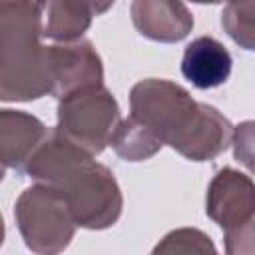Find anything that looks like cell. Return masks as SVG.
Here are the masks:
<instances>
[{
  "mask_svg": "<svg viewBox=\"0 0 255 255\" xmlns=\"http://www.w3.org/2000/svg\"><path fill=\"white\" fill-rule=\"evenodd\" d=\"M129 116L147 126L163 145L189 161L217 159L233 141L231 122L171 80L137 82L129 92Z\"/></svg>",
  "mask_w": 255,
  "mask_h": 255,
  "instance_id": "1",
  "label": "cell"
},
{
  "mask_svg": "<svg viewBox=\"0 0 255 255\" xmlns=\"http://www.w3.org/2000/svg\"><path fill=\"white\" fill-rule=\"evenodd\" d=\"M46 2L0 4V98L32 102L52 94L50 46L44 36Z\"/></svg>",
  "mask_w": 255,
  "mask_h": 255,
  "instance_id": "2",
  "label": "cell"
},
{
  "mask_svg": "<svg viewBox=\"0 0 255 255\" xmlns=\"http://www.w3.org/2000/svg\"><path fill=\"white\" fill-rule=\"evenodd\" d=\"M14 219L26 247L34 255H60L76 235V221L64 193L34 183L14 203Z\"/></svg>",
  "mask_w": 255,
  "mask_h": 255,
  "instance_id": "3",
  "label": "cell"
},
{
  "mask_svg": "<svg viewBox=\"0 0 255 255\" xmlns=\"http://www.w3.org/2000/svg\"><path fill=\"white\" fill-rule=\"evenodd\" d=\"M56 116V129L92 157L110 145L112 133L122 120L118 100L104 84L78 90L58 100Z\"/></svg>",
  "mask_w": 255,
  "mask_h": 255,
  "instance_id": "4",
  "label": "cell"
},
{
  "mask_svg": "<svg viewBox=\"0 0 255 255\" xmlns=\"http://www.w3.org/2000/svg\"><path fill=\"white\" fill-rule=\"evenodd\" d=\"M58 191L64 193L78 227L92 231L108 229L122 215V189L114 173L94 159L82 163Z\"/></svg>",
  "mask_w": 255,
  "mask_h": 255,
  "instance_id": "5",
  "label": "cell"
},
{
  "mask_svg": "<svg viewBox=\"0 0 255 255\" xmlns=\"http://www.w3.org/2000/svg\"><path fill=\"white\" fill-rule=\"evenodd\" d=\"M205 213L225 233L255 221V183L233 167H221L207 185Z\"/></svg>",
  "mask_w": 255,
  "mask_h": 255,
  "instance_id": "6",
  "label": "cell"
},
{
  "mask_svg": "<svg viewBox=\"0 0 255 255\" xmlns=\"http://www.w3.org/2000/svg\"><path fill=\"white\" fill-rule=\"evenodd\" d=\"M52 96L58 100L92 86L104 84L102 58L90 40L50 46Z\"/></svg>",
  "mask_w": 255,
  "mask_h": 255,
  "instance_id": "7",
  "label": "cell"
},
{
  "mask_svg": "<svg viewBox=\"0 0 255 255\" xmlns=\"http://www.w3.org/2000/svg\"><path fill=\"white\" fill-rule=\"evenodd\" d=\"M50 128L24 110H0V159L2 169L24 171L26 163L46 141Z\"/></svg>",
  "mask_w": 255,
  "mask_h": 255,
  "instance_id": "8",
  "label": "cell"
},
{
  "mask_svg": "<svg viewBox=\"0 0 255 255\" xmlns=\"http://www.w3.org/2000/svg\"><path fill=\"white\" fill-rule=\"evenodd\" d=\"M129 14L139 36L151 42L175 44L193 30V14L183 2L135 0L129 6Z\"/></svg>",
  "mask_w": 255,
  "mask_h": 255,
  "instance_id": "9",
  "label": "cell"
},
{
  "mask_svg": "<svg viewBox=\"0 0 255 255\" xmlns=\"http://www.w3.org/2000/svg\"><path fill=\"white\" fill-rule=\"evenodd\" d=\"M88 159H94V157L86 153L82 147H78L76 143H72L70 139H66L54 126L50 128L46 141L38 147V151L26 163L22 175L30 177L34 183L60 189L64 181Z\"/></svg>",
  "mask_w": 255,
  "mask_h": 255,
  "instance_id": "10",
  "label": "cell"
},
{
  "mask_svg": "<svg viewBox=\"0 0 255 255\" xmlns=\"http://www.w3.org/2000/svg\"><path fill=\"white\" fill-rule=\"evenodd\" d=\"M233 58L229 50L213 36H199L191 40L181 58V74L191 86L211 90L227 82Z\"/></svg>",
  "mask_w": 255,
  "mask_h": 255,
  "instance_id": "11",
  "label": "cell"
},
{
  "mask_svg": "<svg viewBox=\"0 0 255 255\" xmlns=\"http://www.w3.org/2000/svg\"><path fill=\"white\" fill-rule=\"evenodd\" d=\"M114 2L96 4V2H68L52 0L44 8V38L56 40L58 44H70L82 40L90 28L94 16L110 10Z\"/></svg>",
  "mask_w": 255,
  "mask_h": 255,
  "instance_id": "12",
  "label": "cell"
},
{
  "mask_svg": "<svg viewBox=\"0 0 255 255\" xmlns=\"http://www.w3.org/2000/svg\"><path fill=\"white\" fill-rule=\"evenodd\" d=\"M110 147L120 159L135 163V161L151 159L155 153H159L163 143L147 126H143L133 116H128L120 120L118 128L114 129Z\"/></svg>",
  "mask_w": 255,
  "mask_h": 255,
  "instance_id": "13",
  "label": "cell"
},
{
  "mask_svg": "<svg viewBox=\"0 0 255 255\" xmlns=\"http://www.w3.org/2000/svg\"><path fill=\"white\" fill-rule=\"evenodd\" d=\"M151 255H219L213 239L197 227H177L165 233Z\"/></svg>",
  "mask_w": 255,
  "mask_h": 255,
  "instance_id": "14",
  "label": "cell"
},
{
  "mask_svg": "<svg viewBox=\"0 0 255 255\" xmlns=\"http://www.w3.org/2000/svg\"><path fill=\"white\" fill-rule=\"evenodd\" d=\"M221 28L239 48L255 52V0L227 2L221 8Z\"/></svg>",
  "mask_w": 255,
  "mask_h": 255,
  "instance_id": "15",
  "label": "cell"
},
{
  "mask_svg": "<svg viewBox=\"0 0 255 255\" xmlns=\"http://www.w3.org/2000/svg\"><path fill=\"white\" fill-rule=\"evenodd\" d=\"M233 157L255 175V120H245L233 131Z\"/></svg>",
  "mask_w": 255,
  "mask_h": 255,
  "instance_id": "16",
  "label": "cell"
},
{
  "mask_svg": "<svg viewBox=\"0 0 255 255\" xmlns=\"http://www.w3.org/2000/svg\"><path fill=\"white\" fill-rule=\"evenodd\" d=\"M225 255H255V221L223 235Z\"/></svg>",
  "mask_w": 255,
  "mask_h": 255,
  "instance_id": "17",
  "label": "cell"
}]
</instances>
